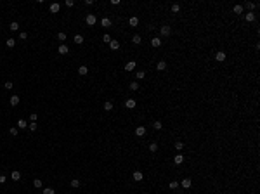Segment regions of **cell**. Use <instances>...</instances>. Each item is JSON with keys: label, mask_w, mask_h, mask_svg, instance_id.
Segmentation results:
<instances>
[{"label": "cell", "mask_w": 260, "mask_h": 194, "mask_svg": "<svg viewBox=\"0 0 260 194\" xmlns=\"http://www.w3.org/2000/svg\"><path fill=\"white\" fill-rule=\"evenodd\" d=\"M225 57H227V56H225V52H217V54H215V59H217L219 62L225 61Z\"/></svg>", "instance_id": "13"}, {"label": "cell", "mask_w": 260, "mask_h": 194, "mask_svg": "<svg viewBox=\"0 0 260 194\" xmlns=\"http://www.w3.org/2000/svg\"><path fill=\"white\" fill-rule=\"evenodd\" d=\"M28 128H30V130H31V132H35V130H37V128H38V125H37V121H31V123H30V125H28Z\"/></svg>", "instance_id": "36"}, {"label": "cell", "mask_w": 260, "mask_h": 194, "mask_svg": "<svg viewBox=\"0 0 260 194\" xmlns=\"http://www.w3.org/2000/svg\"><path fill=\"white\" fill-rule=\"evenodd\" d=\"M132 42L135 43V45H140V43H142V38H140V35H134Z\"/></svg>", "instance_id": "26"}, {"label": "cell", "mask_w": 260, "mask_h": 194, "mask_svg": "<svg viewBox=\"0 0 260 194\" xmlns=\"http://www.w3.org/2000/svg\"><path fill=\"white\" fill-rule=\"evenodd\" d=\"M156 69H158V71H165V69H166V61H160V62L156 64Z\"/></svg>", "instance_id": "14"}, {"label": "cell", "mask_w": 260, "mask_h": 194, "mask_svg": "<svg viewBox=\"0 0 260 194\" xmlns=\"http://www.w3.org/2000/svg\"><path fill=\"white\" fill-rule=\"evenodd\" d=\"M4 85H5V88H12V82H5Z\"/></svg>", "instance_id": "46"}, {"label": "cell", "mask_w": 260, "mask_h": 194, "mask_svg": "<svg viewBox=\"0 0 260 194\" xmlns=\"http://www.w3.org/2000/svg\"><path fill=\"white\" fill-rule=\"evenodd\" d=\"M104 111H113V102H104Z\"/></svg>", "instance_id": "30"}, {"label": "cell", "mask_w": 260, "mask_h": 194, "mask_svg": "<svg viewBox=\"0 0 260 194\" xmlns=\"http://www.w3.org/2000/svg\"><path fill=\"white\" fill-rule=\"evenodd\" d=\"M175 149H177V151H182V149H184V142L177 141V142H175Z\"/></svg>", "instance_id": "39"}, {"label": "cell", "mask_w": 260, "mask_h": 194, "mask_svg": "<svg viewBox=\"0 0 260 194\" xmlns=\"http://www.w3.org/2000/svg\"><path fill=\"white\" fill-rule=\"evenodd\" d=\"M37 118H38L37 113H31V115H30V120H31V121H37Z\"/></svg>", "instance_id": "42"}, {"label": "cell", "mask_w": 260, "mask_h": 194, "mask_svg": "<svg viewBox=\"0 0 260 194\" xmlns=\"http://www.w3.org/2000/svg\"><path fill=\"white\" fill-rule=\"evenodd\" d=\"M85 23H87L89 26H92V24H95V23H97V17H95L94 14H89V16L85 17Z\"/></svg>", "instance_id": "2"}, {"label": "cell", "mask_w": 260, "mask_h": 194, "mask_svg": "<svg viewBox=\"0 0 260 194\" xmlns=\"http://www.w3.org/2000/svg\"><path fill=\"white\" fill-rule=\"evenodd\" d=\"M168 187H170V189H177V187H179V182H177V180H172V182L168 184Z\"/></svg>", "instance_id": "40"}, {"label": "cell", "mask_w": 260, "mask_h": 194, "mask_svg": "<svg viewBox=\"0 0 260 194\" xmlns=\"http://www.w3.org/2000/svg\"><path fill=\"white\" fill-rule=\"evenodd\" d=\"M57 40H59V42H64V40H66V33L59 31V33H57Z\"/></svg>", "instance_id": "38"}, {"label": "cell", "mask_w": 260, "mask_h": 194, "mask_svg": "<svg viewBox=\"0 0 260 194\" xmlns=\"http://www.w3.org/2000/svg\"><path fill=\"white\" fill-rule=\"evenodd\" d=\"M102 40L106 42V43H109V42H111V37H109V35H104V37H102Z\"/></svg>", "instance_id": "45"}, {"label": "cell", "mask_w": 260, "mask_h": 194, "mask_svg": "<svg viewBox=\"0 0 260 194\" xmlns=\"http://www.w3.org/2000/svg\"><path fill=\"white\" fill-rule=\"evenodd\" d=\"M11 178H12L14 182H17V180H21V172H17V170H14L12 173H11Z\"/></svg>", "instance_id": "12"}, {"label": "cell", "mask_w": 260, "mask_h": 194, "mask_svg": "<svg viewBox=\"0 0 260 194\" xmlns=\"http://www.w3.org/2000/svg\"><path fill=\"white\" fill-rule=\"evenodd\" d=\"M73 42L76 43V45H82V43H83V37H82V35H75Z\"/></svg>", "instance_id": "20"}, {"label": "cell", "mask_w": 260, "mask_h": 194, "mask_svg": "<svg viewBox=\"0 0 260 194\" xmlns=\"http://www.w3.org/2000/svg\"><path fill=\"white\" fill-rule=\"evenodd\" d=\"M135 69V61H128L125 64V71H134Z\"/></svg>", "instance_id": "7"}, {"label": "cell", "mask_w": 260, "mask_h": 194, "mask_svg": "<svg viewBox=\"0 0 260 194\" xmlns=\"http://www.w3.org/2000/svg\"><path fill=\"white\" fill-rule=\"evenodd\" d=\"M57 52L61 54V56H66L68 52H70V49H68L66 45H64V43H62V45H59V49H57Z\"/></svg>", "instance_id": "8"}, {"label": "cell", "mask_w": 260, "mask_h": 194, "mask_svg": "<svg viewBox=\"0 0 260 194\" xmlns=\"http://www.w3.org/2000/svg\"><path fill=\"white\" fill-rule=\"evenodd\" d=\"M172 12H173V14L180 12V5H179V4H172Z\"/></svg>", "instance_id": "32"}, {"label": "cell", "mask_w": 260, "mask_h": 194, "mask_svg": "<svg viewBox=\"0 0 260 194\" xmlns=\"http://www.w3.org/2000/svg\"><path fill=\"white\" fill-rule=\"evenodd\" d=\"M128 87H130V90H139V83H137V82H130Z\"/></svg>", "instance_id": "35"}, {"label": "cell", "mask_w": 260, "mask_h": 194, "mask_svg": "<svg viewBox=\"0 0 260 194\" xmlns=\"http://www.w3.org/2000/svg\"><path fill=\"white\" fill-rule=\"evenodd\" d=\"M64 5H66V7H73L75 2H73V0H66V2H64Z\"/></svg>", "instance_id": "43"}, {"label": "cell", "mask_w": 260, "mask_h": 194, "mask_svg": "<svg viewBox=\"0 0 260 194\" xmlns=\"http://www.w3.org/2000/svg\"><path fill=\"white\" fill-rule=\"evenodd\" d=\"M135 99H127L125 101V107H127V109H134V107H135Z\"/></svg>", "instance_id": "4"}, {"label": "cell", "mask_w": 260, "mask_h": 194, "mask_svg": "<svg viewBox=\"0 0 260 194\" xmlns=\"http://www.w3.org/2000/svg\"><path fill=\"white\" fill-rule=\"evenodd\" d=\"M135 135H137V137H144V135H146V127L139 125V127L135 128Z\"/></svg>", "instance_id": "3"}, {"label": "cell", "mask_w": 260, "mask_h": 194, "mask_svg": "<svg viewBox=\"0 0 260 194\" xmlns=\"http://www.w3.org/2000/svg\"><path fill=\"white\" fill-rule=\"evenodd\" d=\"M142 178H144V175H142V172H134V180L140 182Z\"/></svg>", "instance_id": "22"}, {"label": "cell", "mask_w": 260, "mask_h": 194, "mask_svg": "<svg viewBox=\"0 0 260 194\" xmlns=\"http://www.w3.org/2000/svg\"><path fill=\"white\" fill-rule=\"evenodd\" d=\"M149 151H151V153H156L158 151V144L156 142H151V144H149Z\"/></svg>", "instance_id": "31"}, {"label": "cell", "mask_w": 260, "mask_h": 194, "mask_svg": "<svg viewBox=\"0 0 260 194\" xmlns=\"http://www.w3.org/2000/svg\"><path fill=\"white\" fill-rule=\"evenodd\" d=\"M26 127H28V121L26 120H23V118L17 120V128H26Z\"/></svg>", "instance_id": "23"}, {"label": "cell", "mask_w": 260, "mask_h": 194, "mask_svg": "<svg viewBox=\"0 0 260 194\" xmlns=\"http://www.w3.org/2000/svg\"><path fill=\"white\" fill-rule=\"evenodd\" d=\"M42 194H56V191H54L52 187H45V189L42 191Z\"/></svg>", "instance_id": "34"}, {"label": "cell", "mask_w": 260, "mask_h": 194, "mask_svg": "<svg viewBox=\"0 0 260 194\" xmlns=\"http://www.w3.org/2000/svg\"><path fill=\"white\" fill-rule=\"evenodd\" d=\"M128 24L135 28V26L139 24V17H135V16H134V17H130V19H128Z\"/></svg>", "instance_id": "19"}, {"label": "cell", "mask_w": 260, "mask_h": 194, "mask_svg": "<svg viewBox=\"0 0 260 194\" xmlns=\"http://www.w3.org/2000/svg\"><path fill=\"white\" fill-rule=\"evenodd\" d=\"M5 45H7L9 49H12V47L16 45V40H14V38H7V40H5Z\"/></svg>", "instance_id": "24"}, {"label": "cell", "mask_w": 260, "mask_h": 194, "mask_svg": "<svg viewBox=\"0 0 260 194\" xmlns=\"http://www.w3.org/2000/svg\"><path fill=\"white\" fill-rule=\"evenodd\" d=\"M101 26H102V28H109V26H111V19H109V17H102V19H101Z\"/></svg>", "instance_id": "6"}, {"label": "cell", "mask_w": 260, "mask_h": 194, "mask_svg": "<svg viewBox=\"0 0 260 194\" xmlns=\"http://www.w3.org/2000/svg\"><path fill=\"white\" fill-rule=\"evenodd\" d=\"M135 76H137V82H139V80H144V78H146V71L139 69V71H137V74H135Z\"/></svg>", "instance_id": "25"}, {"label": "cell", "mask_w": 260, "mask_h": 194, "mask_svg": "<svg viewBox=\"0 0 260 194\" xmlns=\"http://www.w3.org/2000/svg\"><path fill=\"white\" fill-rule=\"evenodd\" d=\"M244 19H246L248 23H253V21L257 19V16H255L253 12H246V14H244Z\"/></svg>", "instance_id": "9"}, {"label": "cell", "mask_w": 260, "mask_h": 194, "mask_svg": "<svg viewBox=\"0 0 260 194\" xmlns=\"http://www.w3.org/2000/svg\"><path fill=\"white\" fill-rule=\"evenodd\" d=\"M173 163H175V165H182V163H184V156H182V154H175Z\"/></svg>", "instance_id": "11"}, {"label": "cell", "mask_w": 260, "mask_h": 194, "mask_svg": "<svg viewBox=\"0 0 260 194\" xmlns=\"http://www.w3.org/2000/svg\"><path fill=\"white\" fill-rule=\"evenodd\" d=\"M9 102H11V106H17L19 104V95H11Z\"/></svg>", "instance_id": "10"}, {"label": "cell", "mask_w": 260, "mask_h": 194, "mask_svg": "<svg viewBox=\"0 0 260 194\" xmlns=\"http://www.w3.org/2000/svg\"><path fill=\"white\" fill-rule=\"evenodd\" d=\"M153 128H154V130H161V128H163V123H161L160 120H156V121L153 123Z\"/></svg>", "instance_id": "28"}, {"label": "cell", "mask_w": 260, "mask_h": 194, "mask_svg": "<svg viewBox=\"0 0 260 194\" xmlns=\"http://www.w3.org/2000/svg\"><path fill=\"white\" fill-rule=\"evenodd\" d=\"M5 180H7V178H5V175H0V184H5Z\"/></svg>", "instance_id": "47"}, {"label": "cell", "mask_w": 260, "mask_h": 194, "mask_svg": "<svg viewBox=\"0 0 260 194\" xmlns=\"http://www.w3.org/2000/svg\"><path fill=\"white\" fill-rule=\"evenodd\" d=\"M109 47H111V50H118V49H120V42L111 40V42H109Z\"/></svg>", "instance_id": "16"}, {"label": "cell", "mask_w": 260, "mask_h": 194, "mask_svg": "<svg viewBox=\"0 0 260 194\" xmlns=\"http://www.w3.org/2000/svg\"><path fill=\"white\" fill-rule=\"evenodd\" d=\"M70 186H71V187H75V189H76V187H80V180H78V178H73V180H71V182H70Z\"/></svg>", "instance_id": "33"}, {"label": "cell", "mask_w": 260, "mask_h": 194, "mask_svg": "<svg viewBox=\"0 0 260 194\" xmlns=\"http://www.w3.org/2000/svg\"><path fill=\"white\" fill-rule=\"evenodd\" d=\"M33 186L37 187V189H40V187H42V180H40V178H35V180H33Z\"/></svg>", "instance_id": "41"}, {"label": "cell", "mask_w": 260, "mask_h": 194, "mask_svg": "<svg viewBox=\"0 0 260 194\" xmlns=\"http://www.w3.org/2000/svg\"><path fill=\"white\" fill-rule=\"evenodd\" d=\"M9 133H11V135H14V137H16L17 133H19V128H17V127H12V128H11V130H9Z\"/></svg>", "instance_id": "37"}, {"label": "cell", "mask_w": 260, "mask_h": 194, "mask_svg": "<svg viewBox=\"0 0 260 194\" xmlns=\"http://www.w3.org/2000/svg\"><path fill=\"white\" fill-rule=\"evenodd\" d=\"M246 9H248V12H253V9H257V4L255 2H246Z\"/></svg>", "instance_id": "17"}, {"label": "cell", "mask_w": 260, "mask_h": 194, "mask_svg": "<svg viewBox=\"0 0 260 194\" xmlns=\"http://www.w3.org/2000/svg\"><path fill=\"white\" fill-rule=\"evenodd\" d=\"M19 38H21V40H26V38H28V33H24V31H21V33H19Z\"/></svg>", "instance_id": "44"}, {"label": "cell", "mask_w": 260, "mask_h": 194, "mask_svg": "<svg viewBox=\"0 0 260 194\" xmlns=\"http://www.w3.org/2000/svg\"><path fill=\"white\" fill-rule=\"evenodd\" d=\"M160 35L161 37H170V35H172V26H168V24L161 26L160 28Z\"/></svg>", "instance_id": "1"}, {"label": "cell", "mask_w": 260, "mask_h": 194, "mask_svg": "<svg viewBox=\"0 0 260 194\" xmlns=\"http://www.w3.org/2000/svg\"><path fill=\"white\" fill-rule=\"evenodd\" d=\"M78 73L82 74V76H85V74L89 73V68H87V66H80V68H78Z\"/></svg>", "instance_id": "27"}, {"label": "cell", "mask_w": 260, "mask_h": 194, "mask_svg": "<svg viewBox=\"0 0 260 194\" xmlns=\"http://www.w3.org/2000/svg\"><path fill=\"white\" fill-rule=\"evenodd\" d=\"M151 45H153L154 49H156V47H160V45H161V38H160V37H153V38H151Z\"/></svg>", "instance_id": "5"}, {"label": "cell", "mask_w": 260, "mask_h": 194, "mask_svg": "<svg viewBox=\"0 0 260 194\" xmlns=\"http://www.w3.org/2000/svg\"><path fill=\"white\" fill-rule=\"evenodd\" d=\"M191 184H193V182H191V178H184V180L180 182V186L184 187V189H189V187H191Z\"/></svg>", "instance_id": "15"}, {"label": "cell", "mask_w": 260, "mask_h": 194, "mask_svg": "<svg viewBox=\"0 0 260 194\" xmlns=\"http://www.w3.org/2000/svg\"><path fill=\"white\" fill-rule=\"evenodd\" d=\"M234 14H243V5H234Z\"/></svg>", "instance_id": "29"}, {"label": "cell", "mask_w": 260, "mask_h": 194, "mask_svg": "<svg viewBox=\"0 0 260 194\" xmlns=\"http://www.w3.org/2000/svg\"><path fill=\"white\" fill-rule=\"evenodd\" d=\"M50 12H52V14H56V12H59V9H61V5H59V4H50Z\"/></svg>", "instance_id": "18"}, {"label": "cell", "mask_w": 260, "mask_h": 194, "mask_svg": "<svg viewBox=\"0 0 260 194\" xmlns=\"http://www.w3.org/2000/svg\"><path fill=\"white\" fill-rule=\"evenodd\" d=\"M9 29H11V31H17V29H19V23H16V21H12V23L9 24Z\"/></svg>", "instance_id": "21"}]
</instances>
